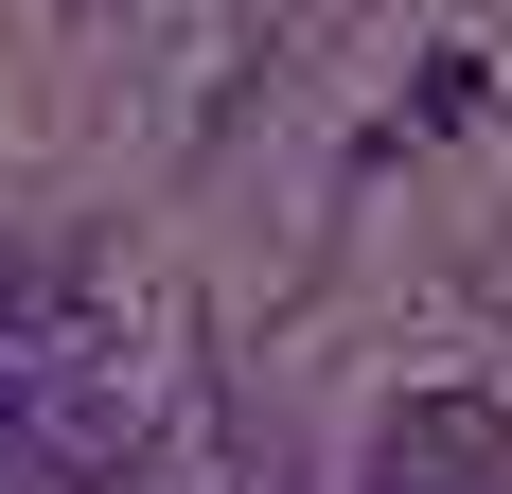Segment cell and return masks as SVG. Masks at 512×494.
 <instances>
[{
	"instance_id": "1",
	"label": "cell",
	"mask_w": 512,
	"mask_h": 494,
	"mask_svg": "<svg viewBox=\"0 0 512 494\" xmlns=\"http://www.w3.org/2000/svg\"><path fill=\"white\" fill-rule=\"evenodd\" d=\"M371 494H512V406L477 389H424L371 424Z\"/></svg>"
}]
</instances>
